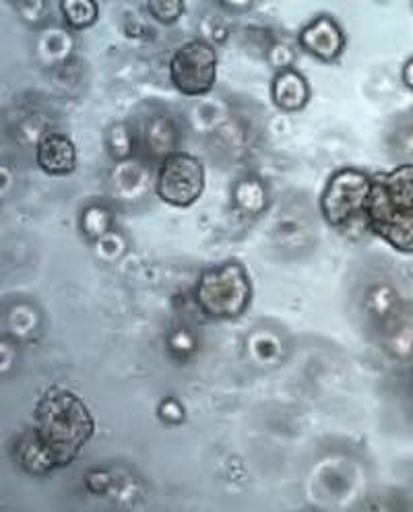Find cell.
<instances>
[{"mask_svg": "<svg viewBox=\"0 0 413 512\" xmlns=\"http://www.w3.org/2000/svg\"><path fill=\"white\" fill-rule=\"evenodd\" d=\"M62 17H65L67 25L73 29H87L95 21H98V5L93 0H62L60 3Z\"/></svg>", "mask_w": 413, "mask_h": 512, "instance_id": "4fadbf2b", "label": "cell"}, {"mask_svg": "<svg viewBox=\"0 0 413 512\" xmlns=\"http://www.w3.org/2000/svg\"><path fill=\"white\" fill-rule=\"evenodd\" d=\"M298 44L310 56L323 62H333L343 54L347 40L341 25L331 15H319L302 27Z\"/></svg>", "mask_w": 413, "mask_h": 512, "instance_id": "52a82bcc", "label": "cell"}, {"mask_svg": "<svg viewBox=\"0 0 413 512\" xmlns=\"http://www.w3.org/2000/svg\"><path fill=\"white\" fill-rule=\"evenodd\" d=\"M195 300L203 314L215 320L242 316L252 300V283L246 267L238 261H226L201 273Z\"/></svg>", "mask_w": 413, "mask_h": 512, "instance_id": "3957f363", "label": "cell"}, {"mask_svg": "<svg viewBox=\"0 0 413 512\" xmlns=\"http://www.w3.org/2000/svg\"><path fill=\"white\" fill-rule=\"evenodd\" d=\"M147 11L155 21L170 25L182 17L184 3L182 0H149Z\"/></svg>", "mask_w": 413, "mask_h": 512, "instance_id": "2e32d148", "label": "cell"}, {"mask_svg": "<svg viewBox=\"0 0 413 512\" xmlns=\"http://www.w3.org/2000/svg\"><path fill=\"white\" fill-rule=\"evenodd\" d=\"M108 149H110L112 157H116V159L129 157L131 149H133V139H131L129 128H126L124 124L112 126V131L108 135Z\"/></svg>", "mask_w": 413, "mask_h": 512, "instance_id": "e0dca14e", "label": "cell"}, {"mask_svg": "<svg viewBox=\"0 0 413 512\" xmlns=\"http://www.w3.org/2000/svg\"><path fill=\"white\" fill-rule=\"evenodd\" d=\"M372 176L358 168L337 170L321 197V213L331 228H345L366 213Z\"/></svg>", "mask_w": 413, "mask_h": 512, "instance_id": "277c9868", "label": "cell"}, {"mask_svg": "<svg viewBox=\"0 0 413 512\" xmlns=\"http://www.w3.org/2000/svg\"><path fill=\"white\" fill-rule=\"evenodd\" d=\"M34 432L60 469L81 455L95 432V420L81 397L65 389H50L36 405Z\"/></svg>", "mask_w": 413, "mask_h": 512, "instance_id": "6da1fadb", "label": "cell"}, {"mask_svg": "<svg viewBox=\"0 0 413 512\" xmlns=\"http://www.w3.org/2000/svg\"><path fill=\"white\" fill-rule=\"evenodd\" d=\"M271 98L279 110L298 112L310 100L308 81L294 69H281L273 79Z\"/></svg>", "mask_w": 413, "mask_h": 512, "instance_id": "9c48e42d", "label": "cell"}, {"mask_svg": "<svg viewBox=\"0 0 413 512\" xmlns=\"http://www.w3.org/2000/svg\"><path fill=\"white\" fill-rule=\"evenodd\" d=\"M364 219L376 238L401 254H413V164L372 176Z\"/></svg>", "mask_w": 413, "mask_h": 512, "instance_id": "7a4b0ae2", "label": "cell"}, {"mask_svg": "<svg viewBox=\"0 0 413 512\" xmlns=\"http://www.w3.org/2000/svg\"><path fill=\"white\" fill-rule=\"evenodd\" d=\"M81 230L87 238L100 240L112 230V215L102 205H91L81 215Z\"/></svg>", "mask_w": 413, "mask_h": 512, "instance_id": "9a60e30c", "label": "cell"}, {"mask_svg": "<svg viewBox=\"0 0 413 512\" xmlns=\"http://www.w3.org/2000/svg\"><path fill=\"white\" fill-rule=\"evenodd\" d=\"M234 197H236V205L248 215H257L267 203V192L263 184L254 178L240 180L234 190Z\"/></svg>", "mask_w": 413, "mask_h": 512, "instance_id": "5bb4252c", "label": "cell"}, {"mask_svg": "<svg viewBox=\"0 0 413 512\" xmlns=\"http://www.w3.org/2000/svg\"><path fill=\"white\" fill-rule=\"evenodd\" d=\"M401 81H403V85L413 93V56L407 58L405 64H403V69H401Z\"/></svg>", "mask_w": 413, "mask_h": 512, "instance_id": "ac0fdd59", "label": "cell"}, {"mask_svg": "<svg viewBox=\"0 0 413 512\" xmlns=\"http://www.w3.org/2000/svg\"><path fill=\"white\" fill-rule=\"evenodd\" d=\"M15 459L21 469H25L31 475H48L56 469L54 461L46 453V448L38 440L34 428L25 430L17 442H15Z\"/></svg>", "mask_w": 413, "mask_h": 512, "instance_id": "30bf717a", "label": "cell"}, {"mask_svg": "<svg viewBox=\"0 0 413 512\" xmlns=\"http://www.w3.org/2000/svg\"><path fill=\"white\" fill-rule=\"evenodd\" d=\"M143 145L145 151L153 157H170L176 153L178 147V131L174 122L168 116H153L145 124V133H143Z\"/></svg>", "mask_w": 413, "mask_h": 512, "instance_id": "8fae6325", "label": "cell"}, {"mask_svg": "<svg viewBox=\"0 0 413 512\" xmlns=\"http://www.w3.org/2000/svg\"><path fill=\"white\" fill-rule=\"evenodd\" d=\"M157 197L172 207L195 205L205 190V168L201 159L176 151L162 162L155 182Z\"/></svg>", "mask_w": 413, "mask_h": 512, "instance_id": "5b68a950", "label": "cell"}, {"mask_svg": "<svg viewBox=\"0 0 413 512\" xmlns=\"http://www.w3.org/2000/svg\"><path fill=\"white\" fill-rule=\"evenodd\" d=\"M389 149L401 164H413V110L401 114L389 131Z\"/></svg>", "mask_w": 413, "mask_h": 512, "instance_id": "7c38bea8", "label": "cell"}, {"mask_svg": "<svg viewBox=\"0 0 413 512\" xmlns=\"http://www.w3.org/2000/svg\"><path fill=\"white\" fill-rule=\"evenodd\" d=\"M170 81L184 95H205L217 81V52L205 40H190L170 60Z\"/></svg>", "mask_w": 413, "mask_h": 512, "instance_id": "8992f818", "label": "cell"}, {"mask_svg": "<svg viewBox=\"0 0 413 512\" xmlns=\"http://www.w3.org/2000/svg\"><path fill=\"white\" fill-rule=\"evenodd\" d=\"M36 164L50 176H67L77 168V149L67 135L48 133L38 143Z\"/></svg>", "mask_w": 413, "mask_h": 512, "instance_id": "ba28073f", "label": "cell"}]
</instances>
